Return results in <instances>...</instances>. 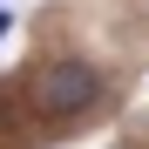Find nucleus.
<instances>
[{"mask_svg":"<svg viewBox=\"0 0 149 149\" xmlns=\"http://www.w3.org/2000/svg\"><path fill=\"white\" fill-rule=\"evenodd\" d=\"M102 102H109V74L95 61H81V54L41 61L34 81H27V109L47 122V129H74V122H88Z\"/></svg>","mask_w":149,"mask_h":149,"instance_id":"f257e3e1","label":"nucleus"},{"mask_svg":"<svg viewBox=\"0 0 149 149\" xmlns=\"http://www.w3.org/2000/svg\"><path fill=\"white\" fill-rule=\"evenodd\" d=\"M14 34V7H0V41H7Z\"/></svg>","mask_w":149,"mask_h":149,"instance_id":"f03ea898","label":"nucleus"},{"mask_svg":"<svg viewBox=\"0 0 149 149\" xmlns=\"http://www.w3.org/2000/svg\"><path fill=\"white\" fill-rule=\"evenodd\" d=\"M0 7H7V0H0Z\"/></svg>","mask_w":149,"mask_h":149,"instance_id":"7ed1b4c3","label":"nucleus"}]
</instances>
